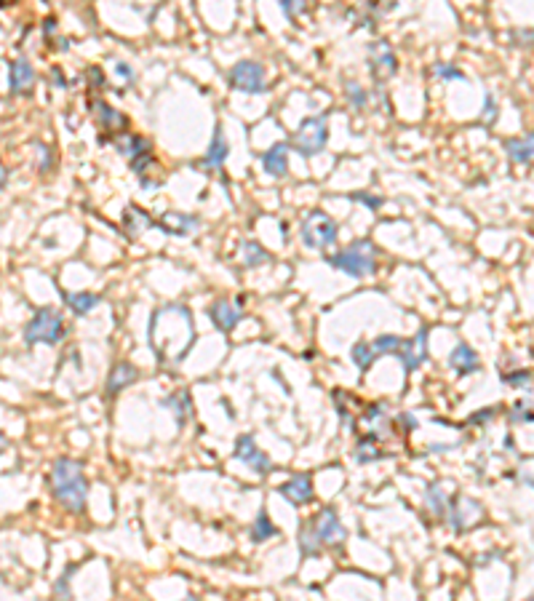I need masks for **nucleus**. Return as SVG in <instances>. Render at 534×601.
I'll return each instance as SVG.
<instances>
[{
  "mask_svg": "<svg viewBox=\"0 0 534 601\" xmlns=\"http://www.w3.org/2000/svg\"><path fill=\"white\" fill-rule=\"evenodd\" d=\"M51 489L54 497L65 505L67 510L80 513L86 508V497H89V484L83 476V465L70 457H59L51 468Z\"/></svg>",
  "mask_w": 534,
  "mask_h": 601,
  "instance_id": "nucleus-1",
  "label": "nucleus"
},
{
  "mask_svg": "<svg viewBox=\"0 0 534 601\" xmlns=\"http://www.w3.org/2000/svg\"><path fill=\"white\" fill-rule=\"evenodd\" d=\"M326 262L334 270H340L350 278H366L377 270V249L371 240H356L347 249H342L337 254H332Z\"/></svg>",
  "mask_w": 534,
  "mask_h": 601,
  "instance_id": "nucleus-2",
  "label": "nucleus"
},
{
  "mask_svg": "<svg viewBox=\"0 0 534 601\" xmlns=\"http://www.w3.org/2000/svg\"><path fill=\"white\" fill-rule=\"evenodd\" d=\"M337 233H340L337 222L326 212H321V209L307 212L305 219H302V225H299V238L305 243V249H313V251H321V249L332 246L337 240Z\"/></svg>",
  "mask_w": 534,
  "mask_h": 601,
  "instance_id": "nucleus-3",
  "label": "nucleus"
},
{
  "mask_svg": "<svg viewBox=\"0 0 534 601\" xmlns=\"http://www.w3.org/2000/svg\"><path fill=\"white\" fill-rule=\"evenodd\" d=\"M62 337H65V321H62L59 313L51 310V308H40L25 326L27 345H38V342L56 345V342H62Z\"/></svg>",
  "mask_w": 534,
  "mask_h": 601,
  "instance_id": "nucleus-4",
  "label": "nucleus"
},
{
  "mask_svg": "<svg viewBox=\"0 0 534 601\" xmlns=\"http://www.w3.org/2000/svg\"><path fill=\"white\" fill-rule=\"evenodd\" d=\"M329 142V128H326V115H313V118H305L302 126L297 128L292 139V147L302 155V158H310L321 152Z\"/></svg>",
  "mask_w": 534,
  "mask_h": 601,
  "instance_id": "nucleus-5",
  "label": "nucleus"
},
{
  "mask_svg": "<svg viewBox=\"0 0 534 601\" xmlns=\"http://www.w3.org/2000/svg\"><path fill=\"white\" fill-rule=\"evenodd\" d=\"M230 83H233L235 91H243V94H265V67L259 62H251V59L238 62L230 70Z\"/></svg>",
  "mask_w": 534,
  "mask_h": 601,
  "instance_id": "nucleus-6",
  "label": "nucleus"
},
{
  "mask_svg": "<svg viewBox=\"0 0 534 601\" xmlns=\"http://www.w3.org/2000/svg\"><path fill=\"white\" fill-rule=\"evenodd\" d=\"M115 147L118 152H123L128 161H131V168L137 174H145V168L152 163V147L147 142L145 137H137V134H121L115 139Z\"/></svg>",
  "mask_w": 534,
  "mask_h": 601,
  "instance_id": "nucleus-7",
  "label": "nucleus"
},
{
  "mask_svg": "<svg viewBox=\"0 0 534 601\" xmlns=\"http://www.w3.org/2000/svg\"><path fill=\"white\" fill-rule=\"evenodd\" d=\"M235 460H241L246 462L257 476H267L275 465H272V460L257 446V441H254V435L251 433H246V435H238V441H235Z\"/></svg>",
  "mask_w": 534,
  "mask_h": 601,
  "instance_id": "nucleus-8",
  "label": "nucleus"
},
{
  "mask_svg": "<svg viewBox=\"0 0 534 601\" xmlns=\"http://www.w3.org/2000/svg\"><path fill=\"white\" fill-rule=\"evenodd\" d=\"M313 529H316L321 545H340L347 537V532L342 527L340 516H337L334 508H323L316 516V521H313Z\"/></svg>",
  "mask_w": 534,
  "mask_h": 601,
  "instance_id": "nucleus-9",
  "label": "nucleus"
},
{
  "mask_svg": "<svg viewBox=\"0 0 534 601\" xmlns=\"http://www.w3.org/2000/svg\"><path fill=\"white\" fill-rule=\"evenodd\" d=\"M398 359L404 363V369L412 374L417 372L425 359H428V326H419V332L409 339H404V345H401V350H398Z\"/></svg>",
  "mask_w": 534,
  "mask_h": 601,
  "instance_id": "nucleus-10",
  "label": "nucleus"
},
{
  "mask_svg": "<svg viewBox=\"0 0 534 601\" xmlns=\"http://www.w3.org/2000/svg\"><path fill=\"white\" fill-rule=\"evenodd\" d=\"M281 495L292 505H307L313 500V479L307 473H297L281 484Z\"/></svg>",
  "mask_w": 534,
  "mask_h": 601,
  "instance_id": "nucleus-11",
  "label": "nucleus"
},
{
  "mask_svg": "<svg viewBox=\"0 0 534 601\" xmlns=\"http://www.w3.org/2000/svg\"><path fill=\"white\" fill-rule=\"evenodd\" d=\"M209 315H211V321H214V326H217L219 332L230 334V332L238 326V321H241V308L233 305L230 299H217V302L211 305Z\"/></svg>",
  "mask_w": 534,
  "mask_h": 601,
  "instance_id": "nucleus-12",
  "label": "nucleus"
},
{
  "mask_svg": "<svg viewBox=\"0 0 534 601\" xmlns=\"http://www.w3.org/2000/svg\"><path fill=\"white\" fill-rule=\"evenodd\" d=\"M32 83H35V70H32V65H30L27 59H14V62L8 65V89H11L14 94H27V91L32 89Z\"/></svg>",
  "mask_w": 534,
  "mask_h": 601,
  "instance_id": "nucleus-13",
  "label": "nucleus"
},
{
  "mask_svg": "<svg viewBox=\"0 0 534 601\" xmlns=\"http://www.w3.org/2000/svg\"><path fill=\"white\" fill-rule=\"evenodd\" d=\"M137 380H139V369L134 363H128V361L115 363L110 377H107V396H118V393H123L128 385H134Z\"/></svg>",
  "mask_w": 534,
  "mask_h": 601,
  "instance_id": "nucleus-14",
  "label": "nucleus"
},
{
  "mask_svg": "<svg viewBox=\"0 0 534 601\" xmlns=\"http://www.w3.org/2000/svg\"><path fill=\"white\" fill-rule=\"evenodd\" d=\"M262 168L275 179L286 177V171H289V144L278 142L272 144L267 152H262Z\"/></svg>",
  "mask_w": 534,
  "mask_h": 601,
  "instance_id": "nucleus-15",
  "label": "nucleus"
},
{
  "mask_svg": "<svg viewBox=\"0 0 534 601\" xmlns=\"http://www.w3.org/2000/svg\"><path fill=\"white\" fill-rule=\"evenodd\" d=\"M371 75L374 78H388L395 72L398 67V62H395V54H393V48L388 46V41H380L377 46H371Z\"/></svg>",
  "mask_w": 534,
  "mask_h": 601,
  "instance_id": "nucleus-16",
  "label": "nucleus"
},
{
  "mask_svg": "<svg viewBox=\"0 0 534 601\" xmlns=\"http://www.w3.org/2000/svg\"><path fill=\"white\" fill-rule=\"evenodd\" d=\"M449 366H452L460 377L473 374V372L481 369V363H478V353H476L470 345H465V342H460V345L452 350V356H449Z\"/></svg>",
  "mask_w": 534,
  "mask_h": 601,
  "instance_id": "nucleus-17",
  "label": "nucleus"
},
{
  "mask_svg": "<svg viewBox=\"0 0 534 601\" xmlns=\"http://www.w3.org/2000/svg\"><path fill=\"white\" fill-rule=\"evenodd\" d=\"M163 233H169V236H187V233H193V230H198V219H195L193 214H174V212H169V214H163L161 216V222H155Z\"/></svg>",
  "mask_w": 534,
  "mask_h": 601,
  "instance_id": "nucleus-18",
  "label": "nucleus"
},
{
  "mask_svg": "<svg viewBox=\"0 0 534 601\" xmlns=\"http://www.w3.org/2000/svg\"><path fill=\"white\" fill-rule=\"evenodd\" d=\"M227 155H230V144L224 139L222 126H217V128H214V137H211V144H209V150H206V155H203V161H200V166L219 168L227 161Z\"/></svg>",
  "mask_w": 534,
  "mask_h": 601,
  "instance_id": "nucleus-19",
  "label": "nucleus"
},
{
  "mask_svg": "<svg viewBox=\"0 0 534 601\" xmlns=\"http://www.w3.org/2000/svg\"><path fill=\"white\" fill-rule=\"evenodd\" d=\"M508 155L515 163H532L534 161V134H526L524 139H508L505 142Z\"/></svg>",
  "mask_w": 534,
  "mask_h": 601,
  "instance_id": "nucleus-20",
  "label": "nucleus"
},
{
  "mask_svg": "<svg viewBox=\"0 0 534 601\" xmlns=\"http://www.w3.org/2000/svg\"><path fill=\"white\" fill-rule=\"evenodd\" d=\"M163 407H166L171 414H174L176 425L182 428V425L187 422V414H190V393H187V390H179V393H174V396H169V398L163 401Z\"/></svg>",
  "mask_w": 534,
  "mask_h": 601,
  "instance_id": "nucleus-21",
  "label": "nucleus"
},
{
  "mask_svg": "<svg viewBox=\"0 0 534 601\" xmlns=\"http://www.w3.org/2000/svg\"><path fill=\"white\" fill-rule=\"evenodd\" d=\"M65 302L70 305V310L75 315H86V313H91L102 302V297L91 294V291H78V294H65Z\"/></svg>",
  "mask_w": 534,
  "mask_h": 601,
  "instance_id": "nucleus-22",
  "label": "nucleus"
},
{
  "mask_svg": "<svg viewBox=\"0 0 534 601\" xmlns=\"http://www.w3.org/2000/svg\"><path fill=\"white\" fill-rule=\"evenodd\" d=\"M123 225L128 227V233L131 236H137V233H142L147 227H152L155 222L147 216V212L142 209H137V206H126V212H123Z\"/></svg>",
  "mask_w": 534,
  "mask_h": 601,
  "instance_id": "nucleus-23",
  "label": "nucleus"
},
{
  "mask_svg": "<svg viewBox=\"0 0 534 601\" xmlns=\"http://www.w3.org/2000/svg\"><path fill=\"white\" fill-rule=\"evenodd\" d=\"M97 118H99V126L102 128H107V131H118V128H126V118H123L118 110H113L107 102H97Z\"/></svg>",
  "mask_w": 534,
  "mask_h": 601,
  "instance_id": "nucleus-24",
  "label": "nucleus"
},
{
  "mask_svg": "<svg viewBox=\"0 0 534 601\" xmlns=\"http://www.w3.org/2000/svg\"><path fill=\"white\" fill-rule=\"evenodd\" d=\"M272 537H278V529L270 521L267 510H259L257 519H254V524H251V540H254V543H265V540H272Z\"/></svg>",
  "mask_w": 534,
  "mask_h": 601,
  "instance_id": "nucleus-25",
  "label": "nucleus"
},
{
  "mask_svg": "<svg viewBox=\"0 0 534 601\" xmlns=\"http://www.w3.org/2000/svg\"><path fill=\"white\" fill-rule=\"evenodd\" d=\"M241 262L246 267H259V264H265L270 260V254H267L265 249L257 243V240H243L241 243Z\"/></svg>",
  "mask_w": 534,
  "mask_h": 601,
  "instance_id": "nucleus-26",
  "label": "nucleus"
},
{
  "mask_svg": "<svg viewBox=\"0 0 534 601\" xmlns=\"http://www.w3.org/2000/svg\"><path fill=\"white\" fill-rule=\"evenodd\" d=\"M350 359H353V363H356L361 372H369L371 363L377 361V353H374L371 342H356V345L350 348Z\"/></svg>",
  "mask_w": 534,
  "mask_h": 601,
  "instance_id": "nucleus-27",
  "label": "nucleus"
},
{
  "mask_svg": "<svg viewBox=\"0 0 534 601\" xmlns=\"http://www.w3.org/2000/svg\"><path fill=\"white\" fill-rule=\"evenodd\" d=\"M321 548H323V545H321V540H318L313 524H305V527L299 529V551H302V556H305V558L318 556Z\"/></svg>",
  "mask_w": 534,
  "mask_h": 601,
  "instance_id": "nucleus-28",
  "label": "nucleus"
},
{
  "mask_svg": "<svg viewBox=\"0 0 534 601\" xmlns=\"http://www.w3.org/2000/svg\"><path fill=\"white\" fill-rule=\"evenodd\" d=\"M425 503H428V510L441 519V516H446V495H443V489H441V484H430L428 486V495H425Z\"/></svg>",
  "mask_w": 534,
  "mask_h": 601,
  "instance_id": "nucleus-29",
  "label": "nucleus"
},
{
  "mask_svg": "<svg viewBox=\"0 0 534 601\" xmlns=\"http://www.w3.org/2000/svg\"><path fill=\"white\" fill-rule=\"evenodd\" d=\"M401 345H404V337H395V334H380L377 339H374V342H371V348H374V353H377V356H385V353L398 356Z\"/></svg>",
  "mask_w": 534,
  "mask_h": 601,
  "instance_id": "nucleus-30",
  "label": "nucleus"
},
{
  "mask_svg": "<svg viewBox=\"0 0 534 601\" xmlns=\"http://www.w3.org/2000/svg\"><path fill=\"white\" fill-rule=\"evenodd\" d=\"M356 460L358 462H374V460H382V452L374 446V438H361L358 446H356Z\"/></svg>",
  "mask_w": 534,
  "mask_h": 601,
  "instance_id": "nucleus-31",
  "label": "nucleus"
},
{
  "mask_svg": "<svg viewBox=\"0 0 534 601\" xmlns=\"http://www.w3.org/2000/svg\"><path fill=\"white\" fill-rule=\"evenodd\" d=\"M350 201H356V203H364L366 209H382V203H385V198H380V195H371V192H353L350 195Z\"/></svg>",
  "mask_w": 534,
  "mask_h": 601,
  "instance_id": "nucleus-32",
  "label": "nucleus"
},
{
  "mask_svg": "<svg viewBox=\"0 0 534 601\" xmlns=\"http://www.w3.org/2000/svg\"><path fill=\"white\" fill-rule=\"evenodd\" d=\"M347 99L356 110H364L366 107V91L358 86V83H347Z\"/></svg>",
  "mask_w": 534,
  "mask_h": 601,
  "instance_id": "nucleus-33",
  "label": "nucleus"
},
{
  "mask_svg": "<svg viewBox=\"0 0 534 601\" xmlns=\"http://www.w3.org/2000/svg\"><path fill=\"white\" fill-rule=\"evenodd\" d=\"M433 75L441 78V80H465V75H462L457 67H452V65H436V67H433Z\"/></svg>",
  "mask_w": 534,
  "mask_h": 601,
  "instance_id": "nucleus-34",
  "label": "nucleus"
},
{
  "mask_svg": "<svg viewBox=\"0 0 534 601\" xmlns=\"http://www.w3.org/2000/svg\"><path fill=\"white\" fill-rule=\"evenodd\" d=\"M281 8H283V14H286V16H294V14L305 11V8H307V3H302V0H292V3H289V0H283V3H281Z\"/></svg>",
  "mask_w": 534,
  "mask_h": 601,
  "instance_id": "nucleus-35",
  "label": "nucleus"
},
{
  "mask_svg": "<svg viewBox=\"0 0 534 601\" xmlns=\"http://www.w3.org/2000/svg\"><path fill=\"white\" fill-rule=\"evenodd\" d=\"M510 385H518V387H524V385H529V380H532V372H515V374H508L505 377Z\"/></svg>",
  "mask_w": 534,
  "mask_h": 601,
  "instance_id": "nucleus-36",
  "label": "nucleus"
},
{
  "mask_svg": "<svg viewBox=\"0 0 534 601\" xmlns=\"http://www.w3.org/2000/svg\"><path fill=\"white\" fill-rule=\"evenodd\" d=\"M115 72H121L126 80H131V78H134V72H131V67H128L126 62H118V65H115Z\"/></svg>",
  "mask_w": 534,
  "mask_h": 601,
  "instance_id": "nucleus-37",
  "label": "nucleus"
},
{
  "mask_svg": "<svg viewBox=\"0 0 534 601\" xmlns=\"http://www.w3.org/2000/svg\"><path fill=\"white\" fill-rule=\"evenodd\" d=\"M89 78H91V83H97V86H102V83H104V75H102V70H99V67H91V70H89Z\"/></svg>",
  "mask_w": 534,
  "mask_h": 601,
  "instance_id": "nucleus-38",
  "label": "nucleus"
},
{
  "mask_svg": "<svg viewBox=\"0 0 534 601\" xmlns=\"http://www.w3.org/2000/svg\"><path fill=\"white\" fill-rule=\"evenodd\" d=\"M51 78L56 80V86H59V89H65V86H67V83H65V75H62V70H59V67H54V70H51Z\"/></svg>",
  "mask_w": 534,
  "mask_h": 601,
  "instance_id": "nucleus-39",
  "label": "nucleus"
},
{
  "mask_svg": "<svg viewBox=\"0 0 534 601\" xmlns=\"http://www.w3.org/2000/svg\"><path fill=\"white\" fill-rule=\"evenodd\" d=\"M486 118L489 120L494 118V102H491V96H486Z\"/></svg>",
  "mask_w": 534,
  "mask_h": 601,
  "instance_id": "nucleus-40",
  "label": "nucleus"
},
{
  "mask_svg": "<svg viewBox=\"0 0 534 601\" xmlns=\"http://www.w3.org/2000/svg\"><path fill=\"white\" fill-rule=\"evenodd\" d=\"M5 182H8V168L0 163V190L5 188Z\"/></svg>",
  "mask_w": 534,
  "mask_h": 601,
  "instance_id": "nucleus-41",
  "label": "nucleus"
},
{
  "mask_svg": "<svg viewBox=\"0 0 534 601\" xmlns=\"http://www.w3.org/2000/svg\"><path fill=\"white\" fill-rule=\"evenodd\" d=\"M51 30L56 32V22H54V19H46V32H51Z\"/></svg>",
  "mask_w": 534,
  "mask_h": 601,
  "instance_id": "nucleus-42",
  "label": "nucleus"
},
{
  "mask_svg": "<svg viewBox=\"0 0 534 601\" xmlns=\"http://www.w3.org/2000/svg\"><path fill=\"white\" fill-rule=\"evenodd\" d=\"M3 446H5V435L0 433V449H3Z\"/></svg>",
  "mask_w": 534,
  "mask_h": 601,
  "instance_id": "nucleus-43",
  "label": "nucleus"
},
{
  "mask_svg": "<svg viewBox=\"0 0 534 601\" xmlns=\"http://www.w3.org/2000/svg\"><path fill=\"white\" fill-rule=\"evenodd\" d=\"M185 601H195V599H193V596H190V599H185Z\"/></svg>",
  "mask_w": 534,
  "mask_h": 601,
  "instance_id": "nucleus-44",
  "label": "nucleus"
}]
</instances>
